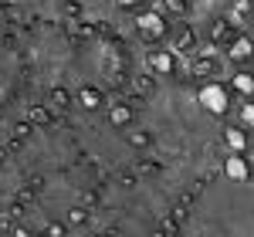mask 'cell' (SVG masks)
Returning a JSON list of instances; mask_svg holds the SVG:
<instances>
[{"mask_svg": "<svg viewBox=\"0 0 254 237\" xmlns=\"http://www.w3.org/2000/svg\"><path fill=\"white\" fill-rule=\"evenodd\" d=\"M224 177L234 179V183H248V159L231 153V156L224 159Z\"/></svg>", "mask_w": 254, "mask_h": 237, "instance_id": "6", "label": "cell"}, {"mask_svg": "<svg viewBox=\"0 0 254 237\" xmlns=\"http://www.w3.org/2000/svg\"><path fill=\"white\" fill-rule=\"evenodd\" d=\"M234 61H244V58H251L254 55V41L251 38H237L234 44H231V51H227Z\"/></svg>", "mask_w": 254, "mask_h": 237, "instance_id": "9", "label": "cell"}, {"mask_svg": "<svg viewBox=\"0 0 254 237\" xmlns=\"http://www.w3.org/2000/svg\"><path fill=\"white\" fill-rule=\"evenodd\" d=\"M132 3H142V0H119V7H132Z\"/></svg>", "mask_w": 254, "mask_h": 237, "instance_id": "15", "label": "cell"}, {"mask_svg": "<svg viewBox=\"0 0 254 237\" xmlns=\"http://www.w3.org/2000/svg\"><path fill=\"white\" fill-rule=\"evenodd\" d=\"M196 177V166H170L153 179H139L132 190H116L95 210V227H119L122 237H136L149 231L163 210L173 203L183 186Z\"/></svg>", "mask_w": 254, "mask_h": 237, "instance_id": "1", "label": "cell"}, {"mask_svg": "<svg viewBox=\"0 0 254 237\" xmlns=\"http://www.w3.org/2000/svg\"><path fill=\"white\" fill-rule=\"evenodd\" d=\"M234 88L241 92V95H251L254 92V75L251 71H237L234 75Z\"/></svg>", "mask_w": 254, "mask_h": 237, "instance_id": "10", "label": "cell"}, {"mask_svg": "<svg viewBox=\"0 0 254 237\" xmlns=\"http://www.w3.org/2000/svg\"><path fill=\"white\" fill-rule=\"evenodd\" d=\"M224 142L231 146V153H244L248 149V132L244 129H227L224 132Z\"/></svg>", "mask_w": 254, "mask_h": 237, "instance_id": "8", "label": "cell"}, {"mask_svg": "<svg viewBox=\"0 0 254 237\" xmlns=\"http://www.w3.org/2000/svg\"><path fill=\"white\" fill-rule=\"evenodd\" d=\"M149 68H153V75H170L173 71V55L170 51H153L149 55Z\"/></svg>", "mask_w": 254, "mask_h": 237, "instance_id": "7", "label": "cell"}, {"mask_svg": "<svg viewBox=\"0 0 254 237\" xmlns=\"http://www.w3.org/2000/svg\"><path fill=\"white\" fill-rule=\"evenodd\" d=\"M81 105H85V109H95V105H98V99H95V92H92V88H85V92H81Z\"/></svg>", "mask_w": 254, "mask_h": 237, "instance_id": "13", "label": "cell"}, {"mask_svg": "<svg viewBox=\"0 0 254 237\" xmlns=\"http://www.w3.org/2000/svg\"><path fill=\"white\" fill-rule=\"evenodd\" d=\"M166 7L176 10V14H183V10H187V0H166Z\"/></svg>", "mask_w": 254, "mask_h": 237, "instance_id": "14", "label": "cell"}, {"mask_svg": "<svg viewBox=\"0 0 254 237\" xmlns=\"http://www.w3.org/2000/svg\"><path fill=\"white\" fill-rule=\"evenodd\" d=\"M129 118H132V112H129L126 105H116V109L109 112V122H112V129H116V125H126Z\"/></svg>", "mask_w": 254, "mask_h": 237, "instance_id": "11", "label": "cell"}, {"mask_svg": "<svg viewBox=\"0 0 254 237\" xmlns=\"http://www.w3.org/2000/svg\"><path fill=\"white\" fill-rule=\"evenodd\" d=\"M241 122H244L248 129H254V102H244V105H241Z\"/></svg>", "mask_w": 254, "mask_h": 237, "instance_id": "12", "label": "cell"}, {"mask_svg": "<svg viewBox=\"0 0 254 237\" xmlns=\"http://www.w3.org/2000/svg\"><path fill=\"white\" fill-rule=\"evenodd\" d=\"M176 237H227V234H220L214 224H207V220L190 217V220H187V227H183Z\"/></svg>", "mask_w": 254, "mask_h": 237, "instance_id": "5", "label": "cell"}, {"mask_svg": "<svg viewBox=\"0 0 254 237\" xmlns=\"http://www.w3.org/2000/svg\"><path fill=\"white\" fill-rule=\"evenodd\" d=\"M0 237H10V234H7V231H0Z\"/></svg>", "mask_w": 254, "mask_h": 237, "instance_id": "16", "label": "cell"}, {"mask_svg": "<svg viewBox=\"0 0 254 237\" xmlns=\"http://www.w3.org/2000/svg\"><path fill=\"white\" fill-rule=\"evenodd\" d=\"M193 217L214 224L227 237H254V190L234 179H214L193 203Z\"/></svg>", "mask_w": 254, "mask_h": 237, "instance_id": "2", "label": "cell"}, {"mask_svg": "<svg viewBox=\"0 0 254 237\" xmlns=\"http://www.w3.org/2000/svg\"><path fill=\"white\" fill-rule=\"evenodd\" d=\"M136 31L142 34V38H163L166 34V20L159 17V14H139L136 17Z\"/></svg>", "mask_w": 254, "mask_h": 237, "instance_id": "4", "label": "cell"}, {"mask_svg": "<svg viewBox=\"0 0 254 237\" xmlns=\"http://www.w3.org/2000/svg\"><path fill=\"white\" fill-rule=\"evenodd\" d=\"M196 102H200V109H203L207 116H224V112H227V105H231L227 88H220L217 81H207V85L196 92Z\"/></svg>", "mask_w": 254, "mask_h": 237, "instance_id": "3", "label": "cell"}]
</instances>
